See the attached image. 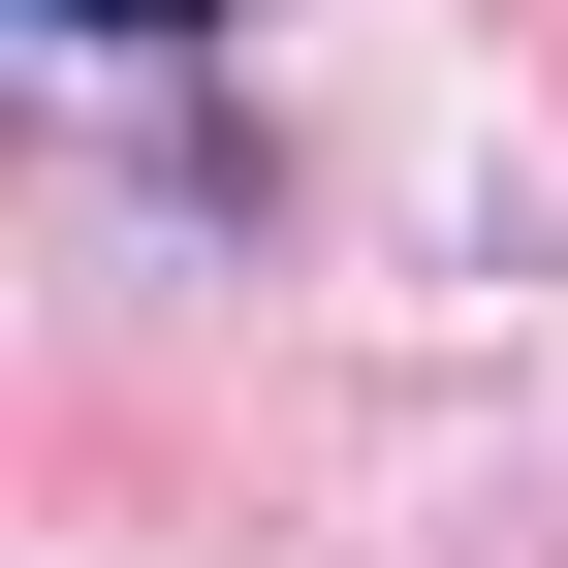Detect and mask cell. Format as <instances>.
<instances>
[{
  "label": "cell",
  "instance_id": "cell-1",
  "mask_svg": "<svg viewBox=\"0 0 568 568\" xmlns=\"http://www.w3.org/2000/svg\"><path fill=\"white\" fill-rule=\"evenodd\" d=\"M63 32H95V63H190V32H222V0H63Z\"/></svg>",
  "mask_w": 568,
  "mask_h": 568
}]
</instances>
